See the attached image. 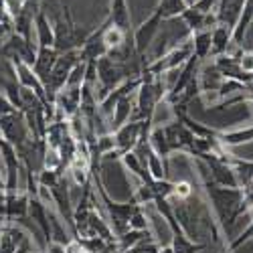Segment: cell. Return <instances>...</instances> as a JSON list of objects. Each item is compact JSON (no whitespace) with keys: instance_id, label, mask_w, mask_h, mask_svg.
<instances>
[{"instance_id":"4316f807","label":"cell","mask_w":253,"mask_h":253,"mask_svg":"<svg viewBox=\"0 0 253 253\" xmlns=\"http://www.w3.org/2000/svg\"><path fill=\"white\" fill-rule=\"evenodd\" d=\"M219 253H223V251H219Z\"/></svg>"},{"instance_id":"2e32d148","label":"cell","mask_w":253,"mask_h":253,"mask_svg":"<svg viewBox=\"0 0 253 253\" xmlns=\"http://www.w3.org/2000/svg\"><path fill=\"white\" fill-rule=\"evenodd\" d=\"M209 247L207 245H201V243H195L188 239L182 231L178 233H172V243H170V251L172 253H203L207 251Z\"/></svg>"},{"instance_id":"7a4b0ae2","label":"cell","mask_w":253,"mask_h":253,"mask_svg":"<svg viewBox=\"0 0 253 253\" xmlns=\"http://www.w3.org/2000/svg\"><path fill=\"white\" fill-rule=\"evenodd\" d=\"M199 168V176L203 178V188L209 197V207H213V215L219 223V227L225 231V235L229 237V241L233 239V227L237 225V221L249 213V207L245 205V197H243V188H227V186H219L217 182H213L209 178L207 166L199 160L197 162Z\"/></svg>"},{"instance_id":"52a82bcc","label":"cell","mask_w":253,"mask_h":253,"mask_svg":"<svg viewBox=\"0 0 253 253\" xmlns=\"http://www.w3.org/2000/svg\"><path fill=\"white\" fill-rule=\"evenodd\" d=\"M4 215L6 221H20L29 215V193L18 195V193H4Z\"/></svg>"},{"instance_id":"30bf717a","label":"cell","mask_w":253,"mask_h":253,"mask_svg":"<svg viewBox=\"0 0 253 253\" xmlns=\"http://www.w3.org/2000/svg\"><path fill=\"white\" fill-rule=\"evenodd\" d=\"M251 23H253V6H251L249 0H245L243 10H241V14H239V18H237V25L233 27V31H231V45L237 47V49L243 45L245 35H247V31H249Z\"/></svg>"},{"instance_id":"9a60e30c","label":"cell","mask_w":253,"mask_h":253,"mask_svg":"<svg viewBox=\"0 0 253 253\" xmlns=\"http://www.w3.org/2000/svg\"><path fill=\"white\" fill-rule=\"evenodd\" d=\"M227 160L231 166H233V170L237 174L239 188L253 184V160H241V158H235L233 154H227Z\"/></svg>"},{"instance_id":"277c9868","label":"cell","mask_w":253,"mask_h":253,"mask_svg":"<svg viewBox=\"0 0 253 253\" xmlns=\"http://www.w3.org/2000/svg\"><path fill=\"white\" fill-rule=\"evenodd\" d=\"M160 23H162V16L158 14V10L148 18V20H144V23L136 29L132 41H134V49L140 57L146 55V51H148V47L154 43V39L160 31Z\"/></svg>"},{"instance_id":"5bb4252c","label":"cell","mask_w":253,"mask_h":253,"mask_svg":"<svg viewBox=\"0 0 253 253\" xmlns=\"http://www.w3.org/2000/svg\"><path fill=\"white\" fill-rule=\"evenodd\" d=\"M217 142L223 148H235V146L253 142V126L243 130H233V132H217Z\"/></svg>"},{"instance_id":"6da1fadb","label":"cell","mask_w":253,"mask_h":253,"mask_svg":"<svg viewBox=\"0 0 253 253\" xmlns=\"http://www.w3.org/2000/svg\"><path fill=\"white\" fill-rule=\"evenodd\" d=\"M172 213L174 219L178 221V227L182 229V233L201 245H207L211 249V245L223 247L221 235H219V223L213 215L211 207L199 199L195 193L188 195L186 199H172Z\"/></svg>"},{"instance_id":"ac0fdd59","label":"cell","mask_w":253,"mask_h":253,"mask_svg":"<svg viewBox=\"0 0 253 253\" xmlns=\"http://www.w3.org/2000/svg\"><path fill=\"white\" fill-rule=\"evenodd\" d=\"M188 8V2L186 0H160L158 4V14L164 18H172V16H180L184 10Z\"/></svg>"},{"instance_id":"cb8c5ba5","label":"cell","mask_w":253,"mask_h":253,"mask_svg":"<svg viewBox=\"0 0 253 253\" xmlns=\"http://www.w3.org/2000/svg\"><path fill=\"white\" fill-rule=\"evenodd\" d=\"M33 251V237H27L23 243H20V247L16 249V253H31Z\"/></svg>"},{"instance_id":"ba28073f","label":"cell","mask_w":253,"mask_h":253,"mask_svg":"<svg viewBox=\"0 0 253 253\" xmlns=\"http://www.w3.org/2000/svg\"><path fill=\"white\" fill-rule=\"evenodd\" d=\"M243 4H245V0H221L219 8L215 10L217 25L233 31V27L237 25V18L243 10Z\"/></svg>"},{"instance_id":"44dd1931","label":"cell","mask_w":253,"mask_h":253,"mask_svg":"<svg viewBox=\"0 0 253 253\" xmlns=\"http://www.w3.org/2000/svg\"><path fill=\"white\" fill-rule=\"evenodd\" d=\"M235 57L243 73H253V51H237Z\"/></svg>"},{"instance_id":"4fadbf2b","label":"cell","mask_w":253,"mask_h":253,"mask_svg":"<svg viewBox=\"0 0 253 253\" xmlns=\"http://www.w3.org/2000/svg\"><path fill=\"white\" fill-rule=\"evenodd\" d=\"M231 47V29L227 27H213V31H211V57L217 59L221 55H225Z\"/></svg>"},{"instance_id":"7c38bea8","label":"cell","mask_w":253,"mask_h":253,"mask_svg":"<svg viewBox=\"0 0 253 253\" xmlns=\"http://www.w3.org/2000/svg\"><path fill=\"white\" fill-rule=\"evenodd\" d=\"M108 23L124 33L130 35V29H132V18H130V10H128V4L126 0H112V12H110V18Z\"/></svg>"},{"instance_id":"603a6c76","label":"cell","mask_w":253,"mask_h":253,"mask_svg":"<svg viewBox=\"0 0 253 253\" xmlns=\"http://www.w3.org/2000/svg\"><path fill=\"white\" fill-rule=\"evenodd\" d=\"M43 253H65V245H61L57 241H49Z\"/></svg>"},{"instance_id":"8992f818","label":"cell","mask_w":253,"mask_h":253,"mask_svg":"<svg viewBox=\"0 0 253 253\" xmlns=\"http://www.w3.org/2000/svg\"><path fill=\"white\" fill-rule=\"evenodd\" d=\"M27 237L29 235L23 227L12 221H6L2 227V235H0V253H16V249Z\"/></svg>"},{"instance_id":"8fae6325","label":"cell","mask_w":253,"mask_h":253,"mask_svg":"<svg viewBox=\"0 0 253 253\" xmlns=\"http://www.w3.org/2000/svg\"><path fill=\"white\" fill-rule=\"evenodd\" d=\"M132 110H134V93H128L124 95L114 108V114H112V124H110V132H116L118 128H122L124 124L130 122V116H132Z\"/></svg>"},{"instance_id":"5b68a950","label":"cell","mask_w":253,"mask_h":253,"mask_svg":"<svg viewBox=\"0 0 253 253\" xmlns=\"http://www.w3.org/2000/svg\"><path fill=\"white\" fill-rule=\"evenodd\" d=\"M142 134V122H128L122 128L114 132V142H116V150L124 156L136 148V144Z\"/></svg>"},{"instance_id":"ffe728a7","label":"cell","mask_w":253,"mask_h":253,"mask_svg":"<svg viewBox=\"0 0 253 253\" xmlns=\"http://www.w3.org/2000/svg\"><path fill=\"white\" fill-rule=\"evenodd\" d=\"M130 229H134V231H146V229H150V221H148V215H146V211H144V205H140L134 211V215L130 219Z\"/></svg>"},{"instance_id":"484cf974","label":"cell","mask_w":253,"mask_h":253,"mask_svg":"<svg viewBox=\"0 0 253 253\" xmlns=\"http://www.w3.org/2000/svg\"><path fill=\"white\" fill-rule=\"evenodd\" d=\"M245 89H247V93H249V97L253 99V83H249V85H245Z\"/></svg>"},{"instance_id":"d6986e66","label":"cell","mask_w":253,"mask_h":253,"mask_svg":"<svg viewBox=\"0 0 253 253\" xmlns=\"http://www.w3.org/2000/svg\"><path fill=\"white\" fill-rule=\"evenodd\" d=\"M37 35H39V47H53L55 33H53V29H51L45 14L37 16Z\"/></svg>"},{"instance_id":"e0dca14e","label":"cell","mask_w":253,"mask_h":253,"mask_svg":"<svg viewBox=\"0 0 253 253\" xmlns=\"http://www.w3.org/2000/svg\"><path fill=\"white\" fill-rule=\"evenodd\" d=\"M191 43H193V55L199 61H205L209 57V53H211V29L195 33Z\"/></svg>"},{"instance_id":"3957f363","label":"cell","mask_w":253,"mask_h":253,"mask_svg":"<svg viewBox=\"0 0 253 253\" xmlns=\"http://www.w3.org/2000/svg\"><path fill=\"white\" fill-rule=\"evenodd\" d=\"M191 55H193V43L186 41V43H182L180 47H174L172 51L164 53L162 57H156L152 63L146 65L144 71L150 73V75H162V73H168V71H174V69L182 67Z\"/></svg>"},{"instance_id":"d4e9b609","label":"cell","mask_w":253,"mask_h":253,"mask_svg":"<svg viewBox=\"0 0 253 253\" xmlns=\"http://www.w3.org/2000/svg\"><path fill=\"white\" fill-rule=\"evenodd\" d=\"M6 31H8V25H6V23H0V45L4 43V35H6Z\"/></svg>"},{"instance_id":"9c48e42d","label":"cell","mask_w":253,"mask_h":253,"mask_svg":"<svg viewBox=\"0 0 253 253\" xmlns=\"http://www.w3.org/2000/svg\"><path fill=\"white\" fill-rule=\"evenodd\" d=\"M57 57L59 53L53 49V47H39L37 51V59H35V65H33V71L35 75L41 79V83L45 85V81L49 79L53 67H55V63H57Z\"/></svg>"},{"instance_id":"7402d4cb","label":"cell","mask_w":253,"mask_h":253,"mask_svg":"<svg viewBox=\"0 0 253 253\" xmlns=\"http://www.w3.org/2000/svg\"><path fill=\"white\" fill-rule=\"evenodd\" d=\"M14 112H16V108L8 101V97L0 95V118H2V116H10V114H14Z\"/></svg>"}]
</instances>
